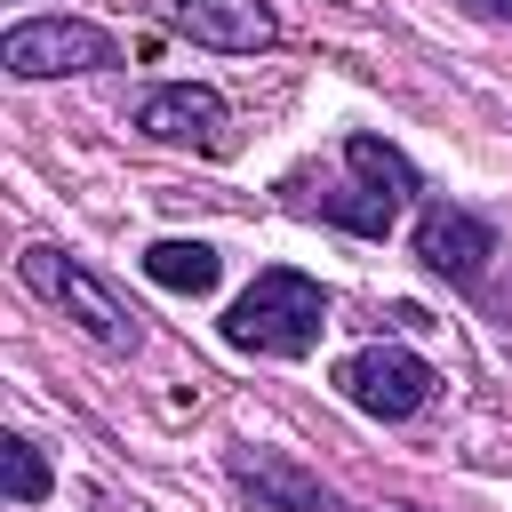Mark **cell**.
<instances>
[{
    "mask_svg": "<svg viewBox=\"0 0 512 512\" xmlns=\"http://www.w3.org/2000/svg\"><path fill=\"white\" fill-rule=\"evenodd\" d=\"M320 328H328V296H320V280H304L288 264L256 272L224 312V344L232 352H264V360H304L320 344Z\"/></svg>",
    "mask_w": 512,
    "mask_h": 512,
    "instance_id": "cell-1",
    "label": "cell"
},
{
    "mask_svg": "<svg viewBox=\"0 0 512 512\" xmlns=\"http://www.w3.org/2000/svg\"><path fill=\"white\" fill-rule=\"evenodd\" d=\"M16 280L32 288V296H48L88 344H104V352H136V312H120V296L80 264V256H64V248H48V240H32L24 256H16Z\"/></svg>",
    "mask_w": 512,
    "mask_h": 512,
    "instance_id": "cell-2",
    "label": "cell"
},
{
    "mask_svg": "<svg viewBox=\"0 0 512 512\" xmlns=\"http://www.w3.org/2000/svg\"><path fill=\"white\" fill-rule=\"evenodd\" d=\"M344 168L360 176L352 192H336L320 216L328 224H344V232H368V240H384L392 232V216H400V200H416L424 184H416V168H408V152H392L384 136H344Z\"/></svg>",
    "mask_w": 512,
    "mask_h": 512,
    "instance_id": "cell-3",
    "label": "cell"
},
{
    "mask_svg": "<svg viewBox=\"0 0 512 512\" xmlns=\"http://www.w3.org/2000/svg\"><path fill=\"white\" fill-rule=\"evenodd\" d=\"M432 360H416L408 344H360V352H344L336 360V392L360 408V416H376V424H400V416H416L424 400H432Z\"/></svg>",
    "mask_w": 512,
    "mask_h": 512,
    "instance_id": "cell-4",
    "label": "cell"
},
{
    "mask_svg": "<svg viewBox=\"0 0 512 512\" xmlns=\"http://www.w3.org/2000/svg\"><path fill=\"white\" fill-rule=\"evenodd\" d=\"M0 64L16 80H56V72H104L112 64V32L80 24V16H24L0 32Z\"/></svg>",
    "mask_w": 512,
    "mask_h": 512,
    "instance_id": "cell-5",
    "label": "cell"
},
{
    "mask_svg": "<svg viewBox=\"0 0 512 512\" xmlns=\"http://www.w3.org/2000/svg\"><path fill=\"white\" fill-rule=\"evenodd\" d=\"M136 128H144L152 144L232 152V112H224V96H216V88H200V80H168V88H152V96L136 104Z\"/></svg>",
    "mask_w": 512,
    "mask_h": 512,
    "instance_id": "cell-6",
    "label": "cell"
},
{
    "mask_svg": "<svg viewBox=\"0 0 512 512\" xmlns=\"http://www.w3.org/2000/svg\"><path fill=\"white\" fill-rule=\"evenodd\" d=\"M224 472H232V488H240V496H256V512H344V504L320 488V472H304L288 448L240 440V448L224 456Z\"/></svg>",
    "mask_w": 512,
    "mask_h": 512,
    "instance_id": "cell-7",
    "label": "cell"
},
{
    "mask_svg": "<svg viewBox=\"0 0 512 512\" xmlns=\"http://www.w3.org/2000/svg\"><path fill=\"white\" fill-rule=\"evenodd\" d=\"M416 256H424V272H440V280H456V288H480V272H488V256H496V232H488L472 208H456V200H424V216H416Z\"/></svg>",
    "mask_w": 512,
    "mask_h": 512,
    "instance_id": "cell-8",
    "label": "cell"
},
{
    "mask_svg": "<svg viewBox=\"0 0 512 512\" xmlns=\"http://www.w3.org/2000/svg\"><path fill=\"white\" fill-rule=\"evenodd\" d=\"M168 24L192 32L200 48H232V56H256L280 40L272 0H168Z\"/></svg>",
    "mask_w": 512,
    "mask_h": 512,
    "instance_id": "cell-9",
    "label": "cell"
},
{
    "mask_svg": "<svg viewBox=\"0 0 512 512\" xmlns=\"http://www.w3.org/2000/svg\"><path fill=\"white\" fill-rule=\"evenodd\" d=\"M144 280L168 288V296H208V288L224 280V256H216L208 240H152V248H144Z\"/></svg>",
    "mask_w": 512,
    "mask_h": 512,
    "instance_id": "cell-10",
    "label": "cell"
},
{
    "mask_svg": "<svg viewBox=\"0 0 512 512\" xmlns=\"http://www.w3.org/2000/svg\"><path fill=\"white\" fill-rule=\"evenodd\" d=\"M0 480H8L16 504H40V496H48V464H40V448L8 432V440H0Z\"/></svg>",
    "mask_w": 512,
    "mask_h": 512,
    "instance_id": "cell-11",
    "label": "cell"
},
{
    "mask_svg": "<svg viewBox=\"0 0 512 512\" xmlns=\"http://www.w3.org/2000/svg\"><path fill=\"white\" fill-rule=\"evenodd\" d=\"M472 16H512V0H464Z\"/></svg>",
    "mask_w": 512,
    "mask_h": 512,
    "instance_id": "cell-12",
    "label": "cell"
},
{
    "mask_svg": "<svg viewBox=\"0 0 512 512\" xmlns=\"http://www.w3.org/2000/svg\"><path fill=\"white\" fill-rule=\"evenodd\" d=\"M344 512H352V504H344Z\"/></svg>",
    "mask_w": 512,
    "mask_h": 512,
    "instance_id": "cell-13",
    "label": "cell"
}]
</instances>
